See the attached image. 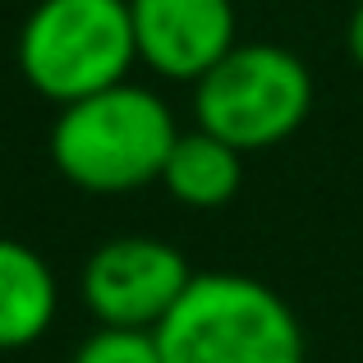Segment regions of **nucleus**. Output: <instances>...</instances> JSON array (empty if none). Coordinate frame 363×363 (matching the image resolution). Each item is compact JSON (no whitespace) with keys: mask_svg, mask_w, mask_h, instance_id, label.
<instances>
[{"mask_svg":"<svg viewBox=\"0 0 363 363\" xmlns=\"http://www.w3.org/2000/svg\"><path fill=\"white\" fill-rule=\"evenodd\" d=\"M175 138V111L143 83H120L60 106L51 124V161L83 194L120 198L161 179Z\"/></svg>","mask_w":363,"mask_h":363,"instance_id":"nucleus-1","label":"nucleus"},{"mask_svg":"<svg viewBox=\"0 0 363 363\" xmlns=\"http://www.w3.org/2000/svg\"><path fill=\"white\" fill-rule=\"evenodd\" d=\"M157 345L166 363H303V327L272 285L203 272L157 327Z\"/></svg>","mask_w":363,"mask_h":363,"instance_id":"nucleus-2","label":"nucleus"},{"mask_svg":"<svg viewBox=\"0 0 363 363\" xmlns=\"http://www.w3.org/2000/svg\"><path fill=\"white\" fill-rule=\"evenodd\" d=\"M14 55L23 83L55 106L120 88L138 65L129 0H37Z\"/></svg>","mask_w":363,"mask_h":363,"instance_id":"nucleus-3","label":"nucleus"},{"mask_svg":"<svg viewBox=\"0 0 363 363\" xmlns=\"http://www.w3.org/2000/svg\"><path fill=\"white\" fill-rule=\"evenodd\" d=\"M313 111V74L276 42H240L212 74L194 83L198 129L235 152H267L285 143Z\"/></svg>","mask_w":363,"mask_h":363,"instance_id":"nucleus-4","label":"nucleus"},{"mask_svg":"<svg viewBox=\"0 0 363 363\" xmlns=\"http://www.w3.org/2000/svg\"><path fill=\"white\" fill-rule=\"evenodd\" d=\"M194 267L166 240L147 235H120L92 248L83 262V303L111 331H152L170 318L179 294L194 281Z\"/></svg>","mask_w":363,"mask_h":363,"instance_id":"nucleus-5","label":"nucleus"},{"mask_svg":"<svg viewBox=\"0 0 363 363\" xmlns=\"http://www.w3.org/2000/svg\"><path fill=\"white\" fill-rule=\"evenodd\" d=\"M138 65L157 79L198 83L240 46L235 0H129Z\"/></svg>","mask_w":363,"mask_h":363,"instance_id":"nucleus-6","label":"nucleus"},{"mask_svg":"<svg viewBox=\"0 0 363 363\" xmlns=\"http://www.w3.org/2000/svg\"><path fill=\"white\" fill-rule=\"evenodd\" d=\"M60 313V285L37 248L0 240V354L28 350L51 331Z\"/></svg>","mask_w":363,"mask_h":363,"instance_id":"nucleus-7","label":"nucleus"},{"mask_svg":"<svg viewBox=\"0 0 363 363\" xmlns=\"http://www.w3.org/2000/svg\"><path fill=\"white\" fill-rule=\"evenodd\" d=\"M161 184L175 203L194 207V212L225 207L244 184V152H235L230 143H221L207 129H189L170 147Z\"/></svg>","mask_w":363,"mask_h":363,"instance_id":"nucleus-8","label":"nucleus"},{"mask_svg":"<svg viewBox=\"0 0 363 363\" xmlns=\"http://www.w3.org/2000/svg\"><path fill=\"white\" fill-rule=\"evenodd\" d=\"M69 363H166L161 359V345L152 331H111L97 327L79 350H74Z\"/></svg>","mask_w":363,"mask_h":363,"instance_id":"nucleus-9","label":"nucleus"},{"mask_svg":"<svg viewBox=\"0 0 363 363\" xmlns=\"http://www.w3.org/2000/svg\"><path fill=\"white\" fill-rule=\"evenodd\" d=\"M345 46H350V55H354V65L363 69V0L354 5V14H350V28H345Z\"/></svg>","mask_w":363,"mask_h":363,"instance_id":"nucleus-10","label":"nucleus"}]
</instances>
